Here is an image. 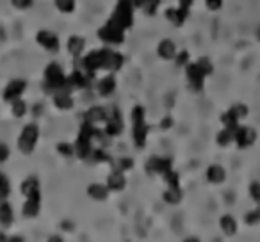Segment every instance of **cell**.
<instances>
[{"instance_id": "38", "label": "cell", "mask_w": 260, "mask_h": 242, "mask_svg": "<svg viewBox=\"0 0 260 242\" xmlns=\"http://www.w3.org/2000/svg\"><path fill=\"white\" fill-rule=\"evenodd\" d=\"M114 168L116 169L123 171V173H127V171H130L132 168H134V160L130 159V157H121V159H118L114 162Z\"/></svg>"}, {"instance_id": "33", "label": "cell", "mask_w": 260, "mask_h": 242, "mask_svg": "<svg viewBox=\"0 0 260 242\" xmlns=\"http://www.w3.org/2000/svg\"><path fill=\"white\" fill-rule=\"evenodd\" d=\"M11 194V182L9 178L0 171V201H5Z\"/></svg>"}, {"instance_id": "39", "label": "cell", "mask_w": 260, "mask_h": 242, "mask_svg": "<svg viewBox=\"0 0 260 242\" xmlns=\"http://www.w3.org/2000/svg\"><path fill=\"white\" fill-rule=\"evenodd\" d=\"M56 148H57V153L63 155V157H66V159H68V157H73V155H75V146L68 145V143H59Z\"/></svg>"}, {"instance_id": "32", "label": "cell", "mask_w": 260, "mask_h": 242, "mask_svg": "<svg viewBox=\"0 0 260 242\" xmlns=\"http://www.w3.org/2000/svg\"><path fill=\"white\" fill-rule=\"evenodd\" d=\"M159 5H161V0H141V9L145 11V15L153 16L159 11Z\"/></svg>"}, {"instance_id": "18", "label": "cell", "mask_w": 260, "mask_h": 242, "mask_svg": "<svg viewBox=\"0 0 260 242\" xmlns=\"http://www.w3.org/2000/svg\"><path fill=\"white\" fill-rule=\"evenodd\" d=\"M89 80H91V77H89L88 73H82V72H78V70L72 72L66 77L68 88H70V89H84V88H88Z\"/></svg>"}, {"instance_id": "26", "label": "cell", "mask_w": 260, "mask_h": 242, "mask_svg": "<svg viewBox=\"0 0 260 242\" xmlns=\"http://www.w3.org/2000/svg\"><path fill=\"white\" fill-rule=\"evenodd\" d=\"M219 228H221V232H223L224 235H228V237L235 235V233H237V221H235V217L232 216V214L221 216V219H219Z\"/></svg>"}, {"instance_id": "19", "label": "cell", "mask_w": 260, "mask_h": 242, "mask_svg": "<svg viewBox=\"0 0 260 242\" xmlns=\"http://www.w3.org/2000/svg\"><path fill=\"white\" fill-rule=\"evenodd\" d=\"M72 89H61V91H56L54 93V105L61 111H70L73 107V96L70 93Z\"/></svg>"}, {"instance_id": "44", "label": "cell", "mask_w": 260, "mask_h": 242, "mask_svg": "<svg viewBox=\"0 0 260 242\" xmlns=\"http://www.w3.org/2000/svg\"><path fill=\"white\" fill-rule=\"evenodd\" d=\"M205 5L210 11H219L223 7V0H205Z\"/></svg>"}, {"instance_id": "14", "label": "cell", "mask_w": 260, "mask_h": 242, "mask_svg": "<svg viewBox=\"0 0 260 242\" xmlns=\"http://www.w3.org/2000/svg\"><path fill=\"white\" fill-rule=\"evenodd\" d=\"M107 187H109L111 192H121L125 191L127 187V178H125V173L120 169H112L111 171L109 178H107Z\"/></svg>"}, {"instance_id": "25", "label": "cell", "mask_w": 260, "mask_h": 242, "mask_svg": "<svg viewBox=\"0 0 260 242\" xmlns=\"http://www.w3.org/2000/svg\"><path fill=\"white\" fill-rule=\"evenodd\" d=\"M84 48H86V39L82 36H77V34L70 36V39H68V52H70V56L80 57Z\"/></svg>"}, {"instance_id": "7", "label": "cell", "mask_w": 260, "mask_h": 242, "mask_svg": "<svg viewBox=\"0 0 260 242\" xmlns=\"http://www.w3.org/2000/svg\"><path fill=\"white\" fill-rule=\"evenodd\" d=\"M105 135L107 137H120L125 130V125H123V119H121V112L120 109L112 105L111 109H107V121H105Z\"/></svg>"}, {"instance_id": "28", "label": "cell", "mask_w": 260, "mask_h": 242, "mask_svg": "<svg viewBox=\"0 0 260 242\" xmlns=\"http://www.w3.org/2000/svg\"><path fill=\"white\" fill-rule=\"evenodd\" d=\"M221 123H223L224 129H228V130H232V132H235V130H237V127L241 125V119L237 118V116H235V114L228 109V111H226V112L221 116Z\"/></svg>"}, {"instance_id": "11", "label": "cell", "mask_w": 260, "mask_h": 242, "mask_svg": "<svg viewBox=\"0 0 260 242\" xmlns=\"http://www.w3.org/2000/svg\"><path fill=\"white\" fill-rule=\"evenodd\" d=\"M36 41L39 47L45 48L47 52H52V54L59 52V48H61V41H59L57 34L52 31H45V29L39 31L36 34Z\"/></svg>"}, {"instance_id": "34", "label": "cell", "mask_w": 260, "mask_h": 242, "mask_svg": "<svg viewBox=\"0 0 260 242\" xmlns=\"http://www.w3.org/2000/svg\"><path fill=\"white\" fill-rule=\"evenodd\" d=\"M196 66L200 68V72H202L205 77H208V75H212L214 73V64L208 57H200V59L196 61Z\"/></svg>"}, {"instance_id": "36", "label": "cell", "mask_w": 260, "mask_h": 242, "mask_svg": "<svg viewBox=\"0 0 260 242\" xmlns=\"http://www.w3.org/2000/svg\"><path fill=\"white\" fill-rule=\"evenodd\" d=\"M244 223L246 224H250V226H253V224H259L260 223V203L253 208V210H250L248 214L244 216Z\"/></svg>"}, {"instance_id": "46", "label": "cell", "mask_w": 260, "mask_h": 242, "mask_svg": "<svg viewBox=\"0 0 260 242\" xmlns=\"http://www.w3.org/2000/svg\"><path fill=\"white\" fill-rule=\"evenodd\" d=\"M173 123H175V121H173V118H171V116H166V118H164V119H162V121H161V129H162V130L171 129V127H173Z\"/></svg>"}, {"instance_id": "35", "label": "cell", "mask_w": 260, "mask_h": 242, "mask_svg": "<svg viewBox=\"0 0 260 242\" xmlns=\"http://www.w3.org/2000/svg\"><path fill=\"white\" fill-rule=\"evenodd\" d=\"M89 159L93 160V162H112L109 153H107L104 148H93V151H91V155H89Z\"/></svg>"}, {"instance_id": "4", "label": "cell", "mask_w": 260, "mask_h": 242, "mask_svg": "<svg viewBox=\"0 0 260 242\" xmlns=\"http://www.w3.org/2000/svg\"><path fill=\"white\" fill-rule=\"evenodd\" d=\"M43 77H45V89L48 93H56V91H61V89L68 88L66 82V75H64L63 68L59 66L57 62H50L45 72H43ZM70 89V88H68Z\"/></svg>"}, {"instance_id": "10", "label": "cell", "mask_w": 260, "mask_h": 242, "mask_svg": "<svg viewBox=\"0 0 260 242\" xmlns=\"http://www.w3.org/2000/svg\"><path fill=\"white\" fill-rule=\"evenodd\" d=\"M186 77H187L189 88L193 89L194 93H202L203 86H205V75L200 72L196 62H189L187 66H186Z\"/></svg>"}, {"instance_id": "37", "label": "cell", "mask_w": 260, "mask_h": 242, "mask_svg": "<svg viewBox=\"0 0 260 242\" xmlns=\"http://www.w3.org/2000/svg\"><path fill=\"white\" fill-rule=\"evenodd\" d=\"M162 178L167 184V187H180V176L175 169L167 171L166 175H162Z\"/></svg>"}, {"instance_id": "12", "label": "cell", "mask_w": 260, "mask_h": 242, "mask_svg": "<svg viewBox=\"0 0 260 242\" xmlns=\"http://www.w3.org/2000/svg\"><path fill=\"white\" fill-rule=\"evenodd\" d=\"M27 89V80H23V78H13V80H9L7 82V86L4 88V100L5 102H15V100H18V98H21V94L25 93Z\"/></svg>"}, {"instance_id": "22", "label": "cell", "mask_w": 260, "mask_h": 242, "mask_svg": "<svg viewBox=\"0 0 260 242\" xmlns=\"http://www.w3.org/2000/svg\"><path fill=\"white\" fill-rule=\"evenodd\" d=\"M86 192H88V196L91 198V200L94 201H105L107 198H109V187H107V184H89L88 189H86Z\"/></svg>"}, {"instance_id": "17", "label": "cell", "mask_w": 260, "mask_h": 242, "mask_svg": "<svg viewBox=\"0 0 260 242\" xmlns=\"http://www.w3.org/2000/svg\"><path fill=\"white\" fill-rule=\"evenodd\" d=\"M96 91H98L100 96L104 98H109L111 94L116 91V77L112 75V72L109 73V75H105V77H102L98 80V84H96Z\"/></svg>"}, {"instance_id": "27", "label": "cell", "mask_w": 260, "mask_h": 242, "mask_svg": "<svg viewBox=\"0 0 260 242\" xmlns=\"http://www.w3.org/2000/svg\"><path fill=\"white\" fill-rule=\"evenodd\" d=\"M162 200L166 201L167 205H178L184 200V192L180 187H167V191H164Z\"/></svg>"}, {"instance_id": "43", "label": "cell", "mask_w": 260, "mask_h": 242, "mask_svg": "<svg viewBox=\"0 0 260 242\" xmlns=\"http://www.w3.org/2000/svg\"><path fill=\"white\" fill-rule=\"evenodd\" d=\"M11 4H13L15 9L25 11V9H29V7L34 5V0H11Z\"/></svg>"}, {"instance_id": "20", "label": "cell", "mask_w": 260, "mask_h": 242, "mask_svg": "<svg viewBox=\"0 0 260 242\" xmlns=\"http://www.w3.org/2000/svg\"><path fill=\"white\" fill-rule=\"evenodd\" d=\"M157 56L164 59V61H171L177 56V45L173 39H162L159 45H157Z\"/></svg>"}, {"instance_id": "3", "label": "cell", "mask_w": 260, "mask_h": 242, "mask_svg": "<svg viewBox=\"0 0 260 242\" xmlns=\"http://www.w3.org/2000/svg\"><path fill=\"white\" fill-rule=\"evenodd\" d=\"M134 9L135 5L132 0H118L109 20L118 27H121L123 31H127V29L134 25Z\"/></svg>"}, {"instance_id": "5", "label": "cell", "mask_w": 260, "mask_h": 242, "mask_svg": "<svg viewBox=\"0 0 260 242\" xmlns=\"http://www.w3.org/2000/svg\"><path fill=\"white\" fill-rule=\"evenodd\" d=\"M37 141H39V127L36 123H27L18 137V149L23 155H31L36 149Z\"/></svg>"}, {"instance_id": "2", "label": "cell", "mask_w": 260, "mask_h": 242, "mask_svg": "<svg viewBox=\"0 0 260 242\" xmlns=\"http://www.w3.org/2000/svg\"><path fill=\"white\" fill-rule=\"evenodd\" d=\"M130 121H132V139L137 149L145 148L146 139H148V121H146V111L143 105H135L130 112Z\"/></svg>"}, {"instance_id": "24", "label": "cell", "mask_w": 260, "mask_h": 242, "mask_svg": "<svg viewBox=\"0 0 260 242\" xmlns=\"http://www.w3.org/2000/svg\"><path fill=\"white\" fill-rule=\"evenodd\" d=\"M20 191H21V194L25 196V198H27V196L34 194V192H41V186H39V178H37L36 175L27 176L25 180L21 182Z\"/></svg>"}, {"instance_id": "15", "label": "cell", "mask_w": 260, "mask_h": 242, "mask_svg": "<svg viewBox=\"0 0 260 242\" xmlns=\"http://www.w3.org/2000/svg\"><path fill=\"white\" fill-rule=\"evenodd\" d=\"M189 18V9H184V7H169L166 9V20L169 23H173L175 27H182Z\"/></svg>"}, {"instance_id": "45", "label": "cell", "mask_w": 260, "mask_h": 242, "mask_svg": "<svg viewBox=\"0 0 260 242\" xmlns=\"http://www.w3.org/2000/svg\"><path fill=\"white\" fill-rule=\"evenodd\" d=\"M9 155H11L9 146L4 145V143H0V164H2V162H5V160L9 159Z\"/></svg>"}, {"instance_id": "23", "label": "cell", "mask_w": 260, "mask_h": 242, "mask_svg": "<svg viewBox=\"0 0 260 242\" xmlns=\"http://www.w3.org/2000/svg\"><path fill=\"white\" fill-rule=\"evenodd\" d=\"M15 223V210L13 206L5 201H0V226L2 228H9Z\"/></svg>"}, {"instance_id": "30", "label": "cell", "mask_w": 260, "mask_h": 242, "mask_svg": "<svg viewBox=\"0 0 260 242\" xmlns=\"http://www.w3.org/2000/svg\"><path fill=\"white\" fill-rule=\"evenodd\" d=\"M11 112H13L15 118H23L29 112V107H27V103L21 98H18L15 102H11Z\"/></svg>"}, {"instance_id": "31", "label": "cell", "mask_w": 260, "mask_h": 242, "mask_svg": "<svg viewBox=\"0 0 260 242\" xmlns=\"http://www.w3.org/2000/svg\"><path fill=\"white\" fill-rule=\"evenodd\" d=\"M54 5H56V9L64 13V15H70L75 11L77 7V2L75 0H54Z\"/></svg>"}, {"instance_id": "47", "label": "cell", "mask_w": 260, "mask_h": 242, "mask_svg": "<svg viewBox=\"0 0 260 242\" xmlns=\"http://www.w3.org/2000/svg\"><path fill=\"white\" fill-rule=\"evenodd\" d=\"M178 4H180V7H184V9H191L194 4V0H178Z\"/></svg>"}, {"instance_id": "49", "label": "cell", "mask_w": 260, "mask_h": 242, "mask_svg": "<svg viewBox=\"0 0 260 242\" xmlns=\"http://www.w3.org/2000/svg\"><path fill=\"white\" fill-rule=\"evenodd\" d=\"M259 39H260V27H259Z\"/></svg>"}, {"instance_id": "48", "label": "cell", "mask_w": 260, "mask_h": 242, "mask_svg": "<svg viewBox=\"0 0 260 242\" xmlns=\"http://www.w3.org/2000/svg\"><path fill=\"white\" fill-rule=\"evenodd\" d=\"M0 241H5V237H4V233L0 232Z\"/></svg>"}, {"instance_id": "21", "label": "cell", "mask_w": 260, "mask_h": 242, "mask_svg": "<svg viewBox=\"0 0 260 242\" xmlns=\"http://www.w3.org/2000/svg\"><path fill=\"white\" fill-rule=\"evenodd\" d=\"M205 176H207V180L210 182L212 186H219V184H223V182L226 180V171H224L223 166L212 164V166H208Z\"/></svg>"}, {"instance_id": "41", "label": "cell", "mask_w": 260, "mask_h": 242, "mask_svg": "<svg viewBox=\"0 0 260 242\" xmlns=\"http://www.w3.org/2000/svg\"><path fill=\"white\" fill-rule=\"evenodd\" d=\"M250 196L257 205L260 203V182H251L250 184Z\"/></svg>"}, {"instance_id": "29", "label": "cell", "mask_w": 260, "mask_h": 242, "mask_svg": "<svg viewBox=\"0 0 260 242\" xmlns=\"http://www.w3.org/2000/svg\"><path fill=\"white\" fill-rule=\"evenodd\" d=\"M234 134L235 132H232V130L224 129L219 132L218 135H216V143H218V146H221V148H224V146H230L232 143H234Z\"/></svg>"}, {"instance_id": "8", "label": "cell", "mask_w": 260, "mask_h": 242, "mask_svg": "<svg viewBox=\"0 0 260 242\" xmlns=\"http://www.w3.org/2000/svg\"><path fill=\"white\" fill-rule=\"evenodd\" d=\"M145 169L148 175H166L167 171L173 169V160L169 157H159V155H153L148 159Z\"/></svg>"}, {"instance_id": "9", "label": "cell", "mask_w": 260, "mask_h": 242, "mask_svg": "<svg viewBox=\"0 0 260 242\" xmlns=\"http://www.w3.org/2000/svg\"><path fill=\"white\" fill-rule=\"evenodd\" d=\"M255 141H257V130L253 127H248V125H239L237 127V130H235L234 134V143L241 149L253 146Z\"/></svg>"}, {"instance_id": "42", "label": "cell", "mask_w": 260, "mask_h": 242, "mask_svg": "<svg viewBox=\"0 0 260 242\" xmlns=\"http://www.w3.org/2000/svg\"><path fill=\"white\" fill-rule=\"evenodd\" d=\"M175 62H177V66L186 68L189 64V54L186 50L177 52V56H175Z\"/></svg>"}, {"instance_id": "1", "label": "cell", "mask_w": 260, "mask_h": 242, "mask_svg": "<svg viewBox=\"0 0 260 242\" xmlns=\"http://www.w3.org/2000/svg\"><path fill=\"white\" fill-rule=\"evenodd\" d=\"M125 57L120 52L112 50V48H100V50L89 52L88 56L82 59L84 70L89 77L93 78V75L100 70H107V72H120L123 68Z\"/></svg>"}, {"instance_id": "6", "label": "cell", "mask_w": 260, "mask_h": 242, "mask_svg": "<svg viewBox=\"0 0 260 242\" xmlns=\"http://www.w3.org/2000/svg\"><path fill=\"white\" fill-rule=\"evenodd\" d=\"M96 34H98V39H102L105 45H121L125 41V31L111 20L104 27H100Z\"/></svg>"}, {"instance_id": "16", "label": "cell", "mask_w": 260, "mask_h": 242, "mask_svg": "<svg viewBox=\"0 0 260 242\" xmlns=\"http://www.w3.org/2000/svg\"><path fill=\"white\" fill-rule=\"evenodd\" d=\"M84 121H88L91 125H100L107 121V109L100 107V105H94V107H89L84 114Z\"/></svg>"}, {"instance_id": "13", "label": "cell", "mask_w": 260, "mask_h": 242, "mask_svg": "<svg viewBox=\"0 0 260 242\" xmlns=\"http://www.w3.org/2000/svg\"><path fill=\"white\" fill-rule=\"evenodd\" d=\"M41 210V192H34V194L27 196L25 203L21 206V214L23 217L27 219H32V217H36Z\"/></svg>"}, {"instance_id": "40", "label": "cell", "mask_w": 260, "mask_h": 242, "mask_svg": "<svg viewBox=\"0 0 260 242\" xmlns=\"http://www.w3.org/2000/svg\"><path fill=\"white\" fill-rule=\"evenodd\" d=\"M230 111H232V112H234L235 116H237V118H239V119L246 118V116H248V112H250V111H248V107H246L244 103H234V105L230 107Z\"/></svg>"}]
</instances>
